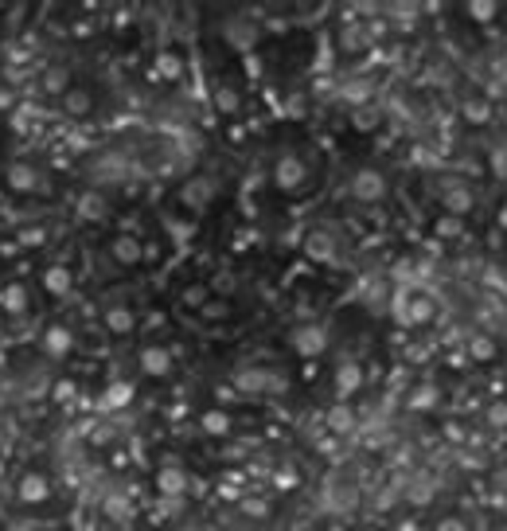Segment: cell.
<instances>
[{
  "label": "cell",
  "mask_w": 507,
  "mask_h": 531,
  "mask_svg": "<svg viewBox=\"0 0 507 531\" xmlns=\"http://www.w3.org/2000/svg\"><path fill=\"white\" fill-rule=\"evenodd\" d=\"M235 391L242 395H273V391H285V379L270 368H242L235 375Z\"/></svg>",
  "instance_id": "cell-2"
},
{
  "label": "cell",
  "mask_w": 507,
  "mask_h": 531,
  "mask_svg": "<svg viewBox=\"0 0 507 531\" xmlns=\"http://www.w3.org/2000/svg\"><path fill=\"white\" fill-rule=\"evenodd\" d=\"M71 348H74V336H71L66 325H47L43 328V352L51 355V360H63Z\"/></svg>",
  "instance_id": "cell-14"
},
{
  "label": "cell",
  "mask_w": 507,
  "mask_h": 531,
  "mask_svg": "<svg viewBox=\"0 0 507 531\" xmlns=\"http://www.w3.org/2000/svg\"><path fill=\"white\" fill-rule=\"evenodd\" d=\"M47 496H51V480H47L43 472H24V477L16 480V500L20 504H43Z\"/></svg>",
  "instance_id": "cell-7"
},
{
  "label": "cell",
  "mask_w": 507,
  "mask_h": 531,
  "mask_svg": "<svg viewBox=\"0 0 507 531\" xmlns=\"http://www.w3.org/2000/svg\"><path fill=\"white\" fill-rule=\"evenodd\" d=\"M434 403H437V391H434V387H418V391L410 395V410H429Z\"/></svg>",
  "instance_id": "cell-35"
},
{
  "label": "cell",
  "mask_w": 507,
  "mask_h": 531,
  "mask_svg": "<svg viewBox=\"0 0 507 531\" xmlns=\"http://www.w3.org/2000/svg\"><path fill=\"white\" fill-rule=\"evenodd\" d=\"M102 508H106V516H110V520H129V500H121V496H110Z\"/></svg>",
  "instance_id": "cell-36"
},
{
  "label": "cell",
  "mask_w": 507,
  "mask_h": 531,
  "mask_svg": "<svg viewBox=\"0 0 507 531\" xmlns=\"http://www.w3.org/2000/svg\"><path fill=\"white\" fill-rule=\"evenodd\" d=\"M222 39H227L235 51H254V44H257L254 20H250V16H230V20L222 24Z\"/></svg>",
  "instance_id": "cell-4"
},
{
  "label": "cell",
  "mask_w": 507,
  "mask_h": 531,
  "mask_svg": "<svg viewBox=\"0 0 507 531\" xmlns=\"http://www.w3.org/2000/svg\"><path fill=\"white\" fill-rule=\"evenodd\" d=\"M110 254H113L118 266H140L145 262V243H140L137 235H113Z\"/></svg>",
  "instance_id": "cell-9"
},
{
  "label": "cell",
  "mask_w": 507,
  "mask_h": 531,
  "mask_svg": "<svg viewBox=\"0 0 507 531\" xmlns=\"http://www.w3.org/2000/svg\"><path fill=\"white\" fill-rule=\"evenodd\" d=\"M352 196L359 199V203H379L382 196H386V176L375 168H363L352 176Z\"/></svg>",
  "instance_id": "cell-5"
},
{
  "label": "cell",
  "mask_w": 507,
  "mask_h": 531,
  "mask_svg": "<svg viewBox=\"0 0 507 531\" xmlns=\"http://www.w3.org/2000/svg\"><path fill=\"white\" fill-rule=\"evenodd\" d=\"M339 47H344L347 55H359V51H367V31H363L359 24H347V28L339 31Z\"/></svg>",
  "instance_id": "cell-25"
},
{
  "label": "cell",
  "mask_w": 507,
  "mask_h": 531,
  "mask_svg": "<svg viewBox=\"0 0 507 531\" xmlns=\"http://www.w3.org/2000/svg\"><path fill=\"white\" fill-rule=\"evenodd\" d=\"M0 309H4V313H24V309H28V289H24V285H8L4 293H0Z\"/></svg>",
  "instance_id": "cell-28"
},
{
  "label": "cell",
  "mask_w": 507,
  "mask_h": 531,
  "mask_svg": "<svg viewBox=\"0 0 507 531\" xmlns=\"http://www.w3.org/2000/svg\"><path fill=\"white\" fill-rule=\"evenodd\" d=\"M492 168L500 172V176H507V153H500V148H496V153H492Z\"/></svg>",
  "instance_id": "cell-42"
},
{
  "label": "cell",
  "mask_w": 507,
  "mask_h": 531,
  "mask_svg": "<svg viewBox=\"0 0 507 531\" xmlns=\"http://www.w3.org/2000/svg\"><path fill=\"white\" fill-rule=\"evenodd\" d=\"M304 180H309V164L297 153H281L277 164H273V184H277L281 192H297Z\"/></svg>",
  "instance_id": "cell-3"
},
{
  "label": "cell",
  "mask_w": 507,
  "mask_h": 531,
  "mask_svg": "<svg viewBox=\"0 0 507 531\" xmlns=\"http://www.w3.org/2000/svg\"><path fill=\"white\" fill-rule=\"evenodd\" d=\"M71 285H74V278H71L66 266H47V270H43V289L51 297H66V293H71Z\"/></svg>",
  "instance_id": "cell-18"
},
{
  "label": "cell",
  "mask_w": 507,
  "mask_h": 531,
  "mask_svg": "<svg viewBox=\"0 0 507 531\" xmlns=\"http://www.w3.org/2000/svg\"><path fill=\"white\" fill-rule=\"evenodd\" d=\"M215 110L219 113H238L242 110V94H238L235 86H227V82H215Z\"/></svg>",
  "instance_id": "cell-20"
},
{
  "label": "cell",
  "mask_w": 507,
  "mask_h": 531,
  "mask_svg": "<svg viewBox=\"0 0 507 531\" xmlns=\"http://www.w3.org/2000/svg\"><path fill=\"white\" fill-rule=\"evenodd\" d=\"M180 74H184V59H180L176 51H160L153 59V79H160V82H176Z\"/></svg>",
  "instance_id": "cell-17"
},
{
  "label": "cell",
  "mask_w": 507,
  "mask_h": 531,
  "mask_svg": "<svg viewBox=\"0 0 507 531\" xmlns=\"http://www.w3.org/2000/svg\"><path fill=\"white\" fill-rule=\"evenodd\" d=\"M328 531H347V527H344V524H332V527H328Z\"/></svg>",
  "instance_id": "cell-45"
},
{
  "label": "cell",
  "mask_w": 507,
  "mask_h": 531,
  "mask_svg": "<svg viewBox=\"0 0 507 531\" xmlns=\"http://www.w3.org/2000/svg\"><path fill=\"white\" fill-rule=\"evenodd\" d=\"M461 113H464V121H472V126H484V121L492 118V106H488L484 98H464Z\"/></svg>",
  "instance_id": "cell-27"
},
{
  "label": "cell",
  "mask_w": 507,
  "mask_h": 531,
  "mask_svg": "<svg viewBox=\"0 0 507 531\" xmlns=\"http://www.w3.org/2000/svg\"><path fill=\"white\" fill-rule=\"evenodd\" d=\"M43 90H47V94H55V98H63L66 90H71V74H66L63 66H47V71H43Z\"/></svg>",
  "instance_id": "cell-26"
},
{
  "label": "cell",
  "mask_w": 507,
  "mask_h": 531,
  "mask_svg": "<svg viewBox=\"0 0 507 531\" xmlns=\"http://www.w3.org/2000/svg\"><path fill=\"white\" fill-rule=\"evenodd\" d=\"M273 485H277V488H285V492H289V488H297V472H289V469L281 472V469H277V472H273Z\"/></svg>",
  "instance_id": "cell-39"
},
{
  "label": "cell",
  "mask_w": 507,
  "mask_h": 531,
  "mask_svg": "<svg viewBox=\"0 0 507 531\" xmlns=\"http://www.w3.org/2000/svg\"><path fill=\"white\" fill-rule=\"evenodd\" d=\"M359 387H363V368L355 360H344L336 368V391H339V398H352Z\"/></svg>",
  "instance_id": "cell-15"
},
{
  "label": "cell",
  "mask_w": 507,
  "mask_h": 531,
  "mask_svg": "<svg viewBox=\"0 0 507 531\" xmlns=\"http://www.w3.org/2000/svg\"><path fill=\"white\" fill-rule=\"evenodd\" d=\"M0 445H4V430H0Z\"/></svg>",
  "instance_id": "cell-46"
},
{
  "label": "cell",
  "mask_w": 507,
  "mask_h": 531,
  "mask_svg": "<svg viewBox=\"0 0 507 531\" xmlns=\"http://www.w3.org/2000/svg\"><path fill=\"white\" fill-rule=\"evenodd\" d=\"M429 317H434V301H429V297H410V301H406V317H402L406 328L421 325V320H429Z\"/></svg>",
  "instance_id": "cell-23"
},
{
  "label": "cell",
  "mask_w": 507,
  "mask_h": 531,
  "mask_svg": "<svg viewBox=\"0 0 507 531\" xmlns=\"http://www.w3.org/2000/svg\"><path fill=\"white\" fill-rule=\"evenodd\" d=\"M500 227H503V231H507V203H503V207H500Z\"/></svg>",
  "instance_id": "cell-44"
},
{
  "label": "cell",
  "mask_w": 507,
  "mask_h": 531,
  "mask_svg": "<svg viewBox=\"0 0 507 531\" xmlns=\"http://www.w3.org/2000/svg\"><path fill=\"white\" fill-rule=\"evenodd\" d=\"M304 254H309L312 262H332L336 258V235H332V231H309Z\"/></svg>",
  "instance_id": "cell-13"
},
{
  "label": "cell",
  "mask_w": 507,
  "mask_h": 531,
  "mask_svg": "<svg viewBox=\"0 0 507 531\" xmlns=\"http://www.w3.org/2000/svg\"><path fill=\"white\" fill-rule=\"evenodd\" d=\"M468 360H476V363L496 360V340L484 336V332H472L468 336Z\"/></svg>",
  "instance_id": "cell-21"
},
{
  "label": "cell",
  "mask_w": 507,
  "mask_h": 531,
  "mask_svg": "<svg viewBox=\"0 0 507 531\" xmlns=\"http://www.w3.org/2000/svg\"><path fill=\"white\" fill-rule=\"evenodd\" d=\"M379 118H382V113L375 110V106H359V110L352 113V126H355V129H363V133H371V129L379 126Z\"/></svg>",
  "instance_id": "cell-32"
},
{
  "label": "cell",
  "mask_w": 507,
  "mask_h": 531,
  "mask_svg": "<svg viewBox=\"0 0 507 531\" xmlns=\"http://www.w3.org/2000/svg\"><path fill=\"white\" fill-rule=\"evenodd\" d=\"M0 180H4V188L16 196H31V192L43 188V172L31 161H8L4 168H0Z\"/></svg>",
  "instance_id": "cell-1"
},
{
  "label": "cell",
  "mask_w": 507,
  "mask_h": 531,
  "mask_svg": "<svg viewBox=\"0 0 507 531\" xmlns=\"http://www.w3.org/2000/svg\"><path fill=\"white\" fill-rule=\"evenodd\" d=\"M488 422H492V426H507V403H492V406H488Z\"/></svg>",
  "instance_id": "cell-38"
},
{
  "label": "cell",
  "mask_w": 507,
  "mask_h": 531,
  "mask_svg": "<svg viewBox=\"0 0 507 531\" xmlns=\"http://www.w3.org/2000/svg\"><path fill=\"white\" fill-rule=\"evenodd\" d=\"M199 426H203V434H211V438H227L230 434V414L227 410H207L203 418H199Z\"/></svg>",
  "instance_id": "cell-24"
},
{
  "label": "cell",
  "mask_w": 507,
  "mask_h": 531,
  "mask_svg": "<svg viewBox=\"0 0 507 531\" xmlns=\"http://www.w3.org/2000/svg\"><path fill=\"white\" fill-rule=\"evenodd\" d=\"M441 203H445V215H453V219H464V215L476 207V196H472L468 188H445Z\"/></svg>",
  "instance_id": "cell-16"
},
{
  "label": "cell",
  "mask_w": 507,
  "mask_h": 531,
  "mask_svg": "<svg viewBox=\"0 0 507 531\" xmlns=\"http://www.w3.org/2000/svg\"><path fill=\"white\" fill-rule=\"evenodd\" d=\"M242 508H246V512H250V516H254V520H262V516H270V504H265V500H246V504H242Z\"/></svg>",
  "instance_id": "cell-40"
},
{
  "label": "cell",
  "mask_w": 507,
  "mask_h": 531,
  "mask_svg": "<svg viewBox=\"0 0 507 531\" xmlns=\"http://www.w3.org/2000/svg\"><path fill=\"white\" fill-rule=\"evenodd\" d=\"M133 403V383H110L106 387V395H102V406L106 410H121V406H129Z\"/></svg>",
  "instance_id": "cell-22"
},
{
  "label": "cell",
  "mask_w": 507,
  "mask_h": 531,
  "mask_svg": "<svg viewBox=\"0 0 507 531\" xmlns=\"http://www.w3.org/2000/svg\"><path fill=\"white\" fill-rule=\"evenodd\" d=\"M156 492L160 496H184L188 492V472L180 465H160L156 469Z\"/></svg>",
  "instance_id": "cell-10"
},
{
  "label": "cell",
  "mask_w": 507,
  "mask_h": 531,
  "mask_svg": "<svg viewBox=\"0 0 507 531\" xmlns=\"http://www.w3.org/2000/svg\"><path fill=\"white\" fill-rule=\"evenodd\" d=\"M437 531H468V527H464L456 516H449V520H441V524H437Z\"/></svg>",
  "instance_id": "cell-43"
},
{
  "label": "cell",
  "mask_w": 507,
  "mask_h": 531,
  "mask_svg": "<svg viewBox=\"0 0 507 531\" xmlns=\"http://www.w3.org/2000/svg\"><path fill=\"white\" fill-rule=\"evenodd\" d=\"M352 426H355L352 406H332V410H328V430H332V434H347Z\"/></svg>",
  "instance_id": "cell-29"
},
{
  "label": "cell",
  "mask_w": 507,
  "mask_h": 531,
  "mask_svg": "<svg viewBox=\"0 0 507 531\" xmlns=\"http://www.w3.org/2000/svg\"><path fill=\"white\" fill-rule=\"evenodd\" d=\"M293 348L304 360H312V355H320L324 348H328V332L320 325H301V328H293Z\"/></svg>",
  "instance_id": "cell-8"
},
{
  "label": "cell",
  "mask_w": 507,
  "mask_h": 531,
  "mask_svg": "<svg viewBox=\"0 0 507 531\" xmlns=\"http://www.w3.org/2000/svg\"><path fill=\"white\" fill-rule=\"evenodd\" d=\"M59 106H63L66 118H90V113H94V94H90L86 86H71L59 98Z\"/></svg>",
  "instance_id": "cell-11"
},
{
  "label": "cell",
  "mask_w": 507,
  "mask_h": 531,
  "mask_svg": "<svg viewBox=\"0 0 507 531\" xmlns=\"http://www.w3.org/2000/svg\"><path fill=\"white\" fill-rule=\"evenodd\" d=\"M496 12H500V4H496V0H472V4H468V16L476 24H488Z\"/></svg>",
  "instance_id": "cell-33"
},
{
  "label": "cell",
  "mask_w": 507,
  "mask_h": 531,
  "mask_svg": "<svg viewBox=\"0 0 507 531\" xmlns=\"http://www.w3.org/2000/svg\"><path fill=\"white\" fill-rule=\"evenodd\" d=\"M434 235H437V238H449V243H453V238H461V235H464V223H461V219H453V215H441V219L434 223Z\"/></svg>",
  "instance_id": "cell-31"
},
{
  "label": "cell",
  "mask_w": 507,
  "mask_h": 531,
  "mask_svg": "<svg viewBox=\"0 0 507 531\" xmlns=\"http://www.w3.org/2000/svg\"><path fill=\"white\" fill-rule=\"evenodd\" d=\"M20 243H24V246H39V243H43V231H39V227H36V231H24Z\"/></svg>",
  "instance_id": "cell-41"
},
{
  "label": "cell",
  "mask_w": 507,
  "mask_h": 531,
  "mask_svg": "<svg viewBox=\"0 0 507 531\" xmlns=\"http://www.w3.org/2000/svg\"><path fill=\"white\" fill-rule=\"evenodd\" d=\"M140 371L153 375V379L168 375V371H172V352H168V348H156V344L140 348Z\"/></svg>",
  "instance_id": "cell-12"
},
{
  "label": "cell",
  "mask_w": 507,
  "mask_h": 531,
  "mask_svg": "<svg viewBox=\"0 0 507 531\" xmlns=\"http://www.w3.org/2000/svg\"><path fill=\"white\" fill-rule=\"evenodd\" d=\"M215 192H219L215 176H191L188 184L180 188V199H184V207H191V211H203V207L215 199Z\"/></svg>",
  "instance_id": "cell-6"
},
{
  "label": "cell",
  "mask_w": 507,
  "mask_h": 531,
  "mask_svg": "<svg viewBox=\"0 0 507 531\" xmlns=\"http://www.w3.org/2000/svg\"><path fill=\"white\" fill-rule=\"evenodd\" d=\"M207 301H211V289H207V285H188L184 289V305H188V309H203Z\"/></svg>",
  "instance_id": "cell-34"
},
{
  "label": "cell",
  "mask_w": 507,
  "mask_h": 531,
  "mask_svg": "<svg viewBox=\"0 0 507 531\" xmlns=\"http://www.w3.org/2000/svg\"><path fill=\"white\" fill-rule=\"evenodd\" d=\"M199 313H203L207 320H222V317H227V313H230V305H227V301H207V305H203V309H199Z\"/></svg>",
  "instance_id": "cell-37"
},
{
  "label": "cell",
  "mask_w": 507,
  "mask_h": 531,
  "mask_svg": "<svg viewBox=\"0 0 507 531\" xmlns=\"http://www.w3.org/2000/svg\"><path fill=\"white\" fill-rule=\"evenodd\" d=\"M106 211H110V207H106V199L94 196V192H86V196L78 199V215H82V219H106Z\"/></svg>",
  "instance_id": "cell-30"
},
{
  "label": "cell",
  "mask_w": 507,
  "mask_h": 531,
  "mask_svg": "<svg viewBox=\"0 0 507 531\" xmlns=\"http://www.w3.org/2000/svg\"><path fill=\"white\" fill-rule=\"evenodd\" d=\"M106 328H110L113 336H126V332L137 328V317H133V309H126V305H110V309H106Z\"/></svg>",
  "instance_id": "cell-19"
}]
</instances>
